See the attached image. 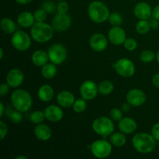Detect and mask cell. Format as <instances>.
<instances>
[{
    "mask_svg": "<svg viewBox=\"0 0 159 159\" xmlns=\"http://www.w3.org/2000/svg\"><path fill=\"white\" fill-rule=\"evenodd\" d=\"M108 7L100 1H93L88 7V15L90 20L96 23H102L110 16Z\"/></svg>",
    "mask_w": 159,
    "mask_h": 159,
    "instance_id": "obj_4",
    "label": "cell"
},
{
    "mask_svg": "<svg viewBox=\"0 0 159 159\" xmlns=\"http://www.w3.org/2000/svg\"><path fill=\"white\" fill-rule=\"evenodd\" d=\"M54 30L52 26L44 22H36L30 29V35L37 43H47L52 39Z\"/></svg>",
    "mask_w": 159,
    "mask_h": 159,
    "instance_id": "obj_2",
    "label": "cell"
},
{
    "mask_svg": "<svg viewBox=\"0 0 159 159\" xmlns=\"http://www.w3.org/2000/svg\"><path fill=\"white\" fill-rule=\"evenodd\" d=\"M156 57V54L151 50H144L141 53L140 58L144 63H151Z\"/></svg>",
    "mask_w": 159,
    "mask_h": 159,
    "instance_id": "obj_31",
    "label": "cell"
},
{
    "mask_svg": "<svg viewBox=\"0 0 159 159\" xmlns=\"http://www.w3.org/2000/svg\"><path fill=\"white\" fill-rule=\"evenodd\" d=\"M37 96L42 102H50L52 100L54 96V89L50 85H41L37 91Z\"/></svg>",
    "mask_w": 159,
    "mask_h": 159,
    "instance_id": "obj_21",
    "label": "cell"
},
{
    "mask_svg": "<svg viewBox=\"0 0 159 159\" xmlns=\"http://www.w3.org/2000/svg\"><path fill=\"white\" fill-rule=\"evenodd\" d=\"M152 17L155 20H159V5L155 6L154 9H152Z\"/></svg>",
    "mask_w": 159,
    "mask_h": 159,
    "instance_id": "obj_42",
    "label": "cell"
},
{
    "mask_svg": "<svg viewBox=\"0 0 159 159\" xmlns=\"http://www.w3.org/2000/svg\"><path fill=\"white\" fill-rule=\"evenodd\" d=\"M34 15L36 22H44L47 19L48 13L41 8V9H37L34 12Z\"/></svg>",
    "mask_w": 159,
    "mask_h": 159,
    "instance_id": "obj_36",
    "label": "cell"
},
{
    "mask_svg": "<svg viewBox=\"0 0 159 159\" xmlns=\"http://www.w3.org/2000/svg\"><path fill=\"white\" fill-rule=\"evenodd\" d=\"M26 156H24V155H19V156H16L15 158V159H26Z\"/></svg>",
    "mask_w": 159,
    "mask_h": 159,
    "instance_id": "obj_49",
    "label": "cell"
},
{
    "mask_svg": "<svg viewBox=\"0 0 159 159\" xmlns=\"http://www.w3.org/2000/svg\"><path fill=\"white\" fill-rule=\"evenodd\" d=\"M108 21L113 26H120L123 23L124 19H123L122 16L120 13H118V12H113V13L110 14Z\"/></svg>",
    "mask_w": 159,
    "mask_h": 159,
    "instance_id": "obj_32",
    "label": "cell"
},
{
    "mask_svg": "<svg viewBox=\"0 0 159 159\" xmlns=\"http://www.w3.org/2000/svg\"><path fill=\"white\" fill-rule=\"evenodd\" d=\"M58 1H65V0H58Z\"/></svg>",
    "mask_w": 159,
    "mask_h": 159,
    "instance_id": "obj_51",
    "label": "cell"
},
{
    "mask_svg": "<svg viewBox=\"0 0 159 159\" xmlns=\"http://www.w3.org/2000/svg\"><path fill=\"white\" fill-rule=\"evenodd\" d=\"M113 68L121 77L130 78L134 75L136 68L133 62L128 58H120L114 64Z\"/></svg>",
    "mask_w": 159,
    "mask_h": 159,
    "instance_id": "obj_9",
    "label": "cell"
},
{
    "mask_svg": "<svg viewBox=\"0 0 159 159\" xmlns=\"http://www.w3.org/2000/svg\"><path fill=\"white\" fill-rule=\"evenodd\" d=\"M57 66L55 64L50 62L41 67V75L44 79H51L57 75Z\"/></svg>",
    "mask_w": 159,
    "mask_h": 159,
    "instance_id": "obj_25",
    "label": "cell"
},
{
    "mask_svg": "<svg viewBox=\"0 0 159 159\" xmlns=\"http://www.w3.org/2000/svg\"><path fill=\"white\" fill-rule=\"evenodd\" d=\"M135 29H136L137 32L141 35L148 34L151 29L150 22L148 20H140L137 23Z\"/></svg>",
    "mask_w": 159,
    "mask_h": 159,
    "instance_id": "obj_28",
    "label": "cell"
},
{
    "mask_svg": "<svg viewBox=\"0 0 159 159\" xmlns=\"http://www.w3.org/2000/svg\"><path fill=\"white\" fill-rule=\"evenodd\" d=\"M24 81V74L19 68H12L6 75V82L11 88H18Z\"/></svg>",
    "mask_w": 159,
    "mask_h": 159,
    "instance_id": "obj_15",
    "label": "cell"
},
{
    "mask_svg": "<svg viewBox=\"0 0 159 159\" xmlns=\"http://www.w3.org/2000/svg\"><path fill=\"white\" fill-rule=\"evenodd\" d=\"M5 112V107L2 102H0V117H2Z\"/></svg>",
    "mask_w": 159,
    "mask_h": 159,
    "instance_id": "obj_47",
    "label": "cell"
},
{
    "mask_svg": "<svg viewBox=\"0 0 159 159\" xmlns=\"http://www.w3.org/2000/svg\"><path fill=\"white\" fill-rule=\"evenodd\" d=\"M72 108H73V110H74L75 113H83V112L85 111V110H86L87 108L86 100L84 99L83 98L76 99V100L75 101L74 103H73Z\"/></svg>",
    "mask_w": 159,
    "mask_h": 159,
    "instance_id": "obj_30",
    "label": "cell"
},
{
    "mask_svg": "<svg viewBox=\"0 0 159 159\" xmlns=\"http://www.w3.org/2000/svg\"><path fill=\"white\" fill-rule=\"evenodd\" d=\"M71 18L68 13H57L53 18L51 26L54 31L64 32L71 26Z\"/></svg>",
    "mask_w": 159,
    "mask_h": 159,
    "instance_id": "obj_10",
    "label": "cell"
},
{
    "mask_svg": "<svg viewBox=\"0 0 159 159\" xmlns=\"http://www.w3.org/2000/svg\"><path fill=\"white\" fill-rule=\"evenodd\" d=\"M118 128L120 131L125 134H130L136 131L138 124L133 118L123 117L120 120L118 121Z\"/></svg>",
    "mask_w": 159,
    "mask_h": 159,
    "instance_id": "obj_18",
    "label": "cell"
},
{
    "mask_svg": "<svg viewBox=\"0 0 159 159\" xmlns=\"http://www.w3.org/2000/svg\"><path fill=\"white\" fill-rule=\"evenodd\" d=\"M159 20H155V19L153 18V20H151L150 22V25H151V28L152 29H158L159 26Z\"/></svg>",
    "mask_w": 159,
    "mask_h": 159,
    "instance_id": "obj_44",
    "label": "cell"
},
{
    "mask_svg": "<svg viewBox=\"0 0 159 159\" xmlns=\"http://www.w3.org/2000/svg\"><path fill=\"white\" fill-rule=\"evenodd\" d=\"M152 134L157 141H159V122L153 125L152 129Z\"/></svg>",
    "mask_w": 159,
    "mask_h": 159,
    "instance_id": "obj_41",
    "label": "cell"
},
{
    "mask_svg": "<svg viewBox=\"0 0 159 159\" xmlns=\"http://www.w3.org/2000/svg\"><path fill=\"white\" fill-rule=\"evenodd\" d=\"M113 144L105 140H96L90 145V150L93 156L96 158H108L113 152Z\"/></svg>",
    "mask_w": 159,
    "mask_h": 159,
    "instance_id": "obj_6",
    "label": "cell"
},
{
    "mask_svg": "<svg viewBox=\"0 0 159 159\" xmlns=\"http://www.w3.org/2000/svg\"><path fill=\"white\" fill-rule=\"evenodd\" d=\"M124 48L129 51H133L138 48V42L134 38H127L124 43Z\"/></svg>",
    "mask_w": 159,
    "mask_h": 159,
    "instance_id": "obj_35",
    "label": "cell"
},
{
    "mask_svg": "<svg viewBox=\"0 0 159 159\" xmlns=\"http://www.w3.org/2000/svg\"><path fill=\"white\" fill-rule=\"evenodd\" d=\"M31 60L33 63L37 67H43L48 63V61H50L48 53L43 50H37L34 51L31 56Z\"/></svg>",
    "mask_w": 159,
    "mask_h": 159,
    "instance_id": "obj_23",
    "label": "cell"
},
{
    "mask_svg": "<svg viewBox=\"0 0 159 159\" xmlns=\"http://www.w3.org/2000/svg\"><path fill=\"white\" fill-rule=\"evenodd\" d=\"M80 95L82 98L86 101L93 100L97 96L99 93L98 85H96L93 81L87 80L82 82L80 86Z\"/></svg>",
    "mask_w": 159,
    "mask_h": 159,
    "instance_id": "obj_11",
    "label": "cell"
},
{
    "mask_svg": "<svg viewBox=\"0 0 159 159\" xmlns=\"http://www.w3.org/2000/svg\"><path fill=\"white\" fill-rule=\"evenodd\" d=\"M34 15L30 12H23L19 14L17 17V23L21 27L30 28L35 23Z\"/></svg>",
    "mask_w": 159,
    "mask_h": 159,
    "instance_id": "obj_22",
    "label": "cell"
},
{
    "mask_svg": "<svg viewBox=\"0 0 159 159\" xmlns=\"http://www.w3.org/2000/svg\"><path fill=\"white\" fill-rule=\"evenodd\" d=\"M9 88H11V87L8 85L7 82L1 83V85H0V96H4L7 95L9 92Z\"/></svg>",
    "mask_w": 159,
    "mask_h": 159,
    "instance_id": "obj_40",
    "label": "cell"
},
{
    "mask_svg": "<svg viewBox=\"0 0 159 159\" xmlns=\"http://www.w3.org/2000/svg\"><path fill=\"white\" fill-rule=\"evenodd\" d=\"M9 119L11 120V121H12L13 124H20V123L23 122V113L15 110L14 111L11 112V113L9 114Z\"/></svg>",
    "mask_w": 159,
    "mask_h": 159,
    "instance_id": "obj_34",
    "label": "cell"
},
{
    "mask_svg": "<svg viewBox=\"0 0 159 159\" xmlns=\"http://www.w3.org/2000/svg\"><path fill=\"white\" fill-rule=\"evenodd\" d=\"M93 130L102 137L110 136L114 132V124L111 118L99 116L93 122Z\"/></svg>",
    "mask_w": 159,
    "mask_h": 159,
    "instance_id": "obj_5",
    "label": "cell"
},
{
    "mask_svg": "<svg viewBox=\"0 0 159 159\" xmlns=\"http://www.w3.org/2000/svg\"><path fill=\"white\" fill-rule=\"evenodd\" d=\"M41 8L48 14H52L57 11V5L52 1H45L42 4Z\"/></svg>",
    "mask_w": 159,
    "mask_h": 159,
    "instance_id": "obj_33",
    "label": "cell"
},
{
    "mask_svg": "<svg viewBox=\"0 0 159 159\" xmlns=\"http://www.w3.org/2000/svg\"><path fill=\"white\" fill-rule=\"evenodd\" d=\"M15 1L20 5H27L32 2L33 0H15Z\"/></svg>",
    "mask_w": 159,
    "mask_h": 159,
    "instance_id": "obj_46",
    "label": "cell"
},
{
    "mask_svg": "<svg viewBox=\"0 0 159 159\" xmlns=\"http://www.w3.org/2000/svg\"><path fill=\"white\" fill-rule=\"evenodd\" d=\"M60 106L49 105L45 108L44 115L48 120L52 123H57L64 117V111Z\"/></svg>",
    "mask_w": 159,
    "mask_h": 159,
    "instance_id": "obj_16",
    "label": "cell"
},
{
    "mask_svg": "<svg viewBox=\"0 0 159 159\" xmlns=\"http://www.w3.org/2000/svg\"><path fill=\"white\" fill-rule=\"evenodd\" d=\"M110 141L115 147H123L127 143V138L123 132H115L110 135Z\"/></svg>",
    "mask_w": 159,
    "mask_h": 159,
    "instance_id": "obj_26",
    "label": "cell"
},
{
    "mask_svg": "<svg viewBox=\"0 0 159 159\" xmlns=\"http://www.w3.org/2000/svg\"><path fill=\"white\" fill-rule=\"evenodd\" d=\"M130 105L127 102V103L123 104L122 107H121V110H122V111L124 112V113H127V112H128L129 110H130Z\"/></svg>",
    "mask_w": 159,
    "mask_h": 159,
    "instance_id": "obj_45",
    "label": "cell"
},
{
    "mask_svg": "<svg viewBox=\"0 0 159 159\" xmlns=\"http://www.w3.org/2000/svg\"><path fill=\"white\" fill-rule=\"evenodd\" d=\"M11 43L16 51H26L32 44L30 36L22 30L16 31L11 38Z\"/></svg>",
    "mask_w": 159,
    "mask_h": 159,
    "instance_id": "obj_7",
    "label": "cell"
},
{
    "mask_svg": "<svg viewBox=\"0 0 159 159\" xmlns=\"http://www.w3.org/2000/svg\"><path fill=\"white\" fill-rule=\"evenodd\" d=\"M2 30L7 34H13L16 31V25L10 18L4 17L0 23Z\"/></svg>",
    "mask_w": 159,
    "mask_h": 159,
    "instance_id": "obj_24",
    "label": "cell"
},
{
    "mask_svg": "<svg viewBox=\"0 0 159 159\" xmlns=\"http://www.w3.org/2000/svg\"><path fill=\"white\" fill-rule=\"evenodd\" d=\"M68 9H69V6L65 1H59L57 4V13H68Z\"/></svg>",
    "mask_w": 159,
    "mask_h": 159,
    "instance_id": "obj_38",
    "label": "cell"
},
{
    "mask_svg": "<svg viewBox=\"0 0 159 159\" xmlns=\"http://www.w3.org/2000/svg\"><path fill=\"white\" fill-rule=\"evenodd\" d=\"M98 89L99 93H100L102 96H108L113 93L114 89V85L113 82L109 80L102 81L98 85Z\"/></svg>",
    "mask_w": 159,
    "mask_h": 159,
    "instance_id": "obj_27",
    "label": "cell"
},
{
    "mask_svg": "<svg viewBox=\"0 0 159 159\" xmlns=\"http://www.w3.org/2000/svg\"><path fill=\"white\" fill-rule=\"evenodd\" d=\"M108 38L113 44L121 45L124 44L127 39V34L124 29H123L120 26H113L109 30Z\"/></svg>",
    "mask_w": 159,
    "mask_h": 159,
    "instance_id": "obj_14",
    "label": "cell"
},
{
    "mask_svg": "<svg viewBox=\"0 0 159 159\" xmlns=\"http://www.w3.org/2000/svg\"><path fill=\"white\" fill-rule=\"evenodd\" d=\"M10 99L13 108L22 113L27 112L32 107V96L24 89H16L12 92Z\"/></svg>",
    "mask_w": 159,
    "mask_h": 159,
    "instance_id": "obj_3",
    "label": "cell"
},
{
    "mask_svg": "<svg viewBox=\"0 0 159 159\" xmlns=\"http://www.w3.org/2000/svg\"><path fill=\"white\" fill-rule=\"evenodd\" d=\"M48 56L50 61L56 65H61L65 61L68 57V51L64 45L61 43H54L48 49Z\"/></svg>",
    "mask_w": 159,
    "mask_h": 159,
    "instance_id": "obj_8",
    "label": "cell"
},
{
    "mask_svg": "<svg viewBox=\"0 0 159 159\" xmlns=\"http://www.w3.org/2000/svg\"><path fill=\"white\" fill-rule=\"evenodd\" d=\"M110 117L113 120L120 121L123 118V112L118 108H113L110 111Z\"/></svg>",
    "mask_w": 159,
    "mask_h": 159,
    "instance_id": "obj_37",
    "label": "cell"
},
{
    "mask_svg": "<svg viewBox=\"0 0 159 159\" xmlns=\"http://www.w3.org/2000/svg\"><path fill=\"white\" fill-rule=\"evenodd\" d=\"M155 59H156L157 62H158V65H159V51L156 53V57H155Z\"/></svg>",
    "mask_w": 159,
    "mask_h": 159,
    "instance_id": "obj_50",
    "label": "cell"
},
{
    "mask_svg": "<svg viewBox=\"0 0 159 159\" xmlns=\"http://www.w3.org/2000/svg\"><path fill=\"white\" fill-rule=\"evenodd\" d=\"M147 96L145 93L139 89H132L126 96V100L131 107H141L146 102Z\"/></svg>",
    "mask_w": 159,
    "mask_h": 159,
    "instance_id": "obj_12",
    "label": "cell"
},
{
    "mask_svg": "<svg viewBox=\"0 0 159 159\" xmlns=\"http://www.w3.org/2000/svg\"><path fill=\"white\" fill-rule=\"evenodd\" d=\"M3 56H4V51L2 48H0V59H2Z\"/></svg>",
    "mask_w": 159,
    "mask_h": 159,
    "instance_id": "obj_48",
    "label": "cell"
},
{
    "mask_svg": "<svg viewBox=\"0 0 159 159\" xmlns=\"http://www.w3.org/2000/svg\"><path fill=\"white\" fill-rule=\"evenodd\" d=\"M152 84L157 88H159V72L154 75L152 78Z\"/></svg>",
    "mask_w": 159,
    "mask_h": 159,
    "instance_id": "obj_43",
    "label": "cell"
},
{
    "mask_svg": "<svg viewBox=\"0 0 159 159\" xmlns=\"http://www.w3.org/2000/svg\"><path fill=\"white\" fill-rule=\"evenodd\" d=\"M45 119L46 117H45L44 112H42L40 110H36V111L33 112L30 116V120L34 124H42Z\"/></svg>",
    "mask_w": 159,
    "mask_h": 159,
    "instance_id": "obj_29",
    "label": "cell"
},
{
    "mask_svg": "<svg viewBox=\"0 0 159 159\" xmlns=\"http://www.w3.org/2000/svg\"><path fill=\"white\" fill-rule=\"evenodd\" d=\"M57 102L60 107L63 108H68L72 107L75 102V96L72 93L68 90H62L57 95Z\"/></svg>",
    "mask_w": 159,
    "mask_h": 159,
    "instance_id": "obj_19",
    "label": "cell"
},
{
    "mask_svg": "<svg viewBox=\"0 0 159 159\" xmlns=\"http://www.w3.org/2000/svg\"><path fill=\"white\" fill-rule=\"evenodd\" d=\"M134 13L139 20H148L152 16V9L147 2H139L134 6Z\"/></svg>",
    "mask_w": 159,
    "mask_h": 159,
    "instance_id": "obj_17",
    "label": "cell"
},
{
    "mask_svg": "<svg viewBox=\"0 0 159 159\" xmlns=\"http://www.w3.org/2000/svg\"><path fill=\"white\" fill-rule=\"evenodd\" d=\"M34 135L40 141H48L52 135L51 128L47 124H37L34 128Z\"/></svg>",
    "mask_w": 159,
    "mask_h": 159,
    "instance_id": "obj_20",
    "label": "cell"
},
{
    "mask_svg": "<svg viewBox=\"0 0 159 159\" xmlns=\"http://www.w3.org/2000/svg\"><path fill=\"white\" fill-rule=\"evenodd\" d=\"M89 45L93 51L96 52H102L107 49L108 46V40L104 34L96 33L90 37Z\"/></svg>",
    "mask_w": 159,
    "mask_h": 159,
    "instance_id": "obj_13",
    "label": "cell"
},
{
    "mask_svg": "<svg viewBox=\"0 0 159 159\" xmlns=\"http://www.w3.org/2000/svg\"><path fill=\"white\" fill-rule=\"evenodd\" d=\"M156 140L152 134L141 132L138 133L132 138V144L135 150L141 154H149L155 150L156 147Z\"/></svg>",
    "mask_w": 159,
    "mask_h": 159,
    "instance_id": "obj_1",
    "label": "cell"
},
{
    "mask_svg": "<svg viewBox=\"0 0 159 159\" xmlns=\"http://www.w3.org/2000/svg\"><path fill=\"white\" fill-rule=\"evenodd\" d=\"M8 133V127L3 120H0V140L2 141Z\"/></svg>",
    "mask_w": 159,
    "mask_h": 159,
    "instance_id": "obj_39",
    "label": "cell"
}]
</instances>
